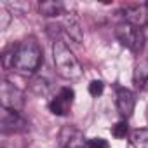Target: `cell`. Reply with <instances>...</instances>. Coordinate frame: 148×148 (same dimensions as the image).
<instances>
[{
	"label": "cell",
	"instance_id": "obj_16",
	"mask_svg": "<svg viewBox=\"0 0 148 148\" xmlns=\"http://www.w3.org/2000/svg\"><path fill=\"white\" fill-rule=\"evenodd\" d=\"M103 91H105V84H103L101 80H92V82L89 84V94H91L92 98H99V96L103 94Z\"/></svg>",
	"mask_w": 148,
	"mask_h": 148
},
{
	"label": "cell",
	"instance_id": "obj_2",
	"mask_svg": "<svg viewBox=\"0 0 148 148\" xmlns=\"http://www.w3.org/2000/svg\"><path fill=\"white\" fill-rule=\"evenodd\" d=\"M52 56H54V66H56V71L59 77H63L66 80H75L82 75V66H80L77 56L73 54V51L63 40L54 42Z\"/></svg>",
	"mask_w": 148,
	"mask_h": 148
},
{
	"label": "cell",
	"instance_id": "obj_4",
	"mask_svg": "<svg viewBox=\"0 0 148 148\" xmlns=\"http://www.w3.org/2000/svg\"><path fill=\"white\" fill-rule=\"evenodd\" d=\"M0 101H2V108L19 112L25 105V96L16 86H12L7 80H2V84H0Z\"/></svg>",
	"mask_w": 148,
	"mask_h": 148
},
{
	"label": "cell",
	"instance_id": "obj_7",
	"mask_svg": "<svg viewBox=\"0 0 148 148\" xmlns=\"http://www.w3.org/2000/svg\"><path fill=\"white\" fill-rule=\"evenodd\" d=\"M84 134L73 125H66L59 132V148H86Z\"/></svg>",
	"mask_w": 148,
	"mask_h": 148
},
{
	"label": "cell",
	"instance_id": "obj_12",
	"mask_svg": "<svg viewBox=\"0 0 148 148\" xmlns=\"http://www.w3.org/2000/svg\"><path fill=\"white\" fill-rule=\"evenodd\" d=\"M70 103L68 101H64L59 94L49 103V110H51V113H54V115H58V117H61V115H66L68 113V110H70Z\"/></svg>",
	"mask_w": 148,
	"mask_h": 148
},
{
	"label": "cell",
	"instance_id": "obj_10",
	"mask_svg": "<svg viewBox=\"0 0 148 148\" xmlns=\"http://www.w3.org/2000/svg\"><path fill=\"white\" fill-rule=\"evenodd\" d=\"M134 86L139 91H148V59L141 61L134 68V75H132Z\"/></svg>",
	"mask_w": 148,
	"mask_h": 148
},
{
	"label": "cell",
	"instance_id": "obj_14",
	"mask_svg": "<svg viewBox=\"0 0 148 148\" xmlns=\"http://www.w3.org/2000/svg\"><path fill=\"white\" fill-rule=\"evenodd\" d=\"M30 89H32L35 94L44 96V94H47V91H49V84H47V80H44L42 77H33L32 82H30Z\"/></svg>",
	"mask_w": 148,
	"mask_h": 148
},
{
	"label": "cell",
	"instance_id": "obj_8",
	"mask_svg": "<svg viewBox=\"0 0 148 148\" xmlns=\"http://www.w3.org/2000/svg\"><path fill=\"white\" fill-rule=\"evenodd\" d=\"M124 14V21L131 23V25H136V26H145L146 21H148V9L146 5H127L124 7L122 11Z\"/></svg>",
	"mask_w": 148,
	"mask_h": 148
},
{
	"label": "cell",
	"instance_id": "obj_3",
	"mask_svg": "<svg viewBox=\"0 0 148 148\" xmlns=\"http://www.w3.org/2000/svg\"><path fill=\"white\" fill-rule=\"evenodd\" d=\"M115 37L119 38V42L127 47L131 52L138 54L143 45H145V33L139 26L136 25H131L127 21H120L117 26H115Z\"/></svg>",
	"mask_w": 148,
	"mask_h": 148
},
{
	"label": "cell",
	"instance_id": "obj_17",
	"mask_svg": "<svg viewBox=\"0 0 148 148\" xmlns=\"http://www.w3.org/2000/svg\"><path fill=\"white\" fill-rule=\"evenodd\" d=\"M87 148H110V145L103 138H91L87 141Z\"/></svg>",
	"mask_w": 148,
	"mask_h": 148
},
{
	"label": "cell",
	"instance_id": "obj_9",
	"mask_svg": "<svg viewBox=\"0 0 148 148\" xmlns=\"http://www.w3.org/2000/svg\"><path fill=\"white\" fill-rule=\"evenodd\" d=\"M63 26H64V32L70 35V38H73L79 44L84 40V32H82L80 21H79V18L75 14H66L64 21H63Z\"/></svg>",
	"mask_w": 148,
	"mask_h": 148
},
{
	"label": "cell",
	"instance_id": "obj_18",
	"mask_svg": "<svg viewBox=\"0 0 148 148\" xmlns=\"http://www.w3.org/2000/svg\"><path fill=\"white\" fill-rule=\"evenodd\" d=\"M59 96H61L64 101H68V103L71 105L73 99H75V91H73L71 87H61V89H59Z\"/></svg>",
	"mask_w": 148,
	"mask_h": 148
},
{
	"label": "cell",
	"instance_id": "obj_15",
	"mask_svg": "<svg viewBox=\"0 0 148 148\" xmlns=\"http://www.w3.org/2000/svg\"><path fill=\"white\" fill-rule=\"evenodd\" d=\"M112 134H113L117 139L125 138V134H127V120H120V122H117V124L113 125V129H112Z\"/></svg>",
	"mask_w": 148,
	"mask_h": 148
},
{
	"label": "cell",
	"instance_id": "obj_1",
	"mask_svg": "<svg viewBox=\"0 0 148 148\" xmlns=\"http://www.w3.org/2000/svg\"><path fill=\"white\" fill-rule=\"evenodd\" d=\"M44 61L42 47L33 37L25 38L18 45H14V59H12V70H16L21 75H33L40 68Z\"/></svg>",
	"mask_w": 148,
	"mask_h": 148
},
{
	"label": "cell",
	"instance_id": "obj_6",
	"mask_svg": "<svg viewBox=\"0 0 148 148\" xmlns=\"http://www.w3.org/2000/svg\"><path fill=\"white\" fill-rule=\"evenodd\" d=\"M117 110H119V115L122 117V120H127L132 112H134V105H136V96L131 89L127 87H119L117 89Z\"/></svg>",
	"mask_w": 148,
	"mask_h": 148
},
{
	"label": "cell",
	"instance_id": "obj_11",
	"mask_svg": "<svg viewBox=\"0 0 148 148\" xmlns=\"http://www.w3.org/2000/svg\"><path fill=\"white\" fill-rule=\"evenodd\" d=\"M40 14L47 16V18H54L59 14H64V4L63 2H56V0H47V2L40 4Z\"/></svg>",
	"mask_w": 148,
	"mask_h": 148
},
{
	"label": "cell",
	"instance_id": "obj_5",
	"mask_svg": "<svg viewBox=\"0 0 148 148\" xmlns=\"http://www.w3.org/2000/svg\"><path fill=\"white\" fill-rule=\"evenodd\" d=\"M0 127H2L4 134H18V132H25L28 129V124L19 115V112L2 108V112H0Z\"/></svg>",
	"mask_w": 148,
	"mask_h": 148
},
{
	"label": "cell",
	"instance_id": "obj_13",
	"mask_svg": "<svg viewBox=\"0 0 148 148\" xmlns=\"http://www.w3.org/2000/svg\"><path fill=\"white\" fill-rule=\"evenodd\" d=\"M131 143L134 148H148V129H134L131 132Z\"/></svg>",
	"mask_w": 148,
	"mask_h": 148
}]
</instances>
